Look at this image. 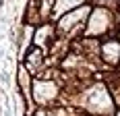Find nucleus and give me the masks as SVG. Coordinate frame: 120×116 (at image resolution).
Segmentation results:
<instances>
[{
    "instance_id": "obj_1",
    "label": "nucleus",
    "mask_w": 120,
    "mask_h": 116,
    "mask_svg": "<svg viewBox=\"0 0 120 116\" xmlns=\"http://www.w3.org/2000/svg\"><path fill=\"white\" fill-rule=\"evenodd\" d=\"M101 56L108 60L110 64H116L120 60V42H106L104 46H101Z\"/></svg>"
},
{
    "instance_id": "obj_2",
    "label": "nucleus",
    "mask_w": 120,
    "mask_h": 116,
    "mask_svg": "<svg viewBox=\"0 0 120 116\" xmlns=\"http://www.w3.org/2000/svg\"><path fill=\"white\" fill-rule=\"evenodd\" d=\"M56 95V87L52 83H35V100L37 102H44V100H50Z\"/></svg>"
},
{
    "instance_id": "obj_3",
    "label": "nucleus",
    "mask_w": 120,
    "mask_h": 116,
    "mask_svg": "<svg viewBox=\"0 0 120 116\" xmlns=\"http://www.w3.org/2000/svg\"><path fill=\"white\" fill-rule=\"evenodd\" d=\"M0 81L8 85V81H11V77H8V70H2V73H0Z\"/></svg>"
},
{
    "instance_id": "obj_4",
    "label": "nucleus",
    "mask_w": 120,
    "mask_h": 116,
    "mask_svg": "<svg viewBox=\"0 0 120 116\" xmlns=\"http://www.w3.org/2000/svg\"><path fill=\"white\" fill-rule=\"evenodd\" d=\"M37 116H44V112H39V114H37Z\"/></svg>"
},
{
    "instance_id": "obj_5",
    "label": "nucleus",
    "mask_w": 120,
    "mask_h": 116,
    "mask_svg": "<svg viewBox=\"0 0 120 116\" xmlns=\"http://www.w3.org/2000/svg\"><path fill=\"white\" fill-rule=\"evenodd\" d=\"M118 116H120V114H118Z\"/></svg>"
}]
</instances>
